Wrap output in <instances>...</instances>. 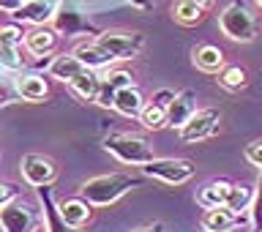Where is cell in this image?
<instances>
[{
  "mask_svg": "<svg viewBox=\"0 0 262 232\" xmlns=\"http://www.w3.org/2000/svg\"><path fill=\"white\" fill-rule=\"evenodd\" d=\"M142 107H145V96H142V90L134 88V85L120 88L118 93H115V104H112V110H115V112H120L123 118H139Z\"/></svg>",
  "mask_w": 262,
  "mask_h": 232,
  "instance_id": "obj_14",
  "label": "cell"
},
{
  "mask_svg": "<svg viewBox=\"0 0 262 232\" xmlns=\"http://www.w3.org/2000/svg\"><path fill=\"white\" fill-rule=\"evenodd\" d=\"M52 22H55V30H57V33H60V30H66V33L88 30V22H82L79 14H74V11H60V14H55Z\"/></svg>",
  "mask_w": 262,
  "mask_h": 232,
  "instance_id": "obj_25",
  "label": "cell"
},
{
  "mask_svg": "<svg viewBox=\"0 0 262 232\" xmlns=\"http://www.w3.org/2000/svg\"><path fill=\"white\" fill-rule=\"evenodd\" d=\"M74 55L82 60V66H85V69H93V71H96V69H110V63H115L112 57L96 44V41H85V44H79L77 49H74Z\"/></svg>",
  "mask_w": 262,
  "mask_h": 232,
  "instance_id": "obj_19",
  "label": "cell"
},
{
  "mask_svg": "<svg viewBox=\"0 0 262 232\" xmlns=\"http://www.w3.org/2000/svg\"><path fill=\"white\" fill-rule=\"evenodd\" d=\"M191 3H200V6H205V8H208V6L213 3V0H191Z\"/></svg>",
  "mask_w": 262,
  "mask_h": 232,
  "instance_id": "obj_35",
  "label": "cell"
},
{
  "mask_svg": "<svg viewBox=\"0 0 262 232\" xmlns=\"http://www.w3.org/2000/svg\"><path fill=\"white\" fill-rule=\"evenodd\" d=\"M16 197H19V188H16L14 183H0V208H3V205H8V202H14Z\"/></svg>",
  "mask_w": 262,
  "mask_h": 232,
  "instance_id": "obj_31",
  "label": "cell"
},
{
  "mask_svg": "<svg viewBox=\"0 0 262 232\" xmlns=\"http://www.w3.org/2000/svg\"><path fill=\"white\" fill-rule=\"evenodd\" d=\"M139 123L147 129V131H159L167 126V107H159L153 101H147L142 107V112H139Z\"/></svg>",
  "mask_w": 262,
  "mask_h": 232,
  "instance_id": "obj_24",
  "label": "cell"
},
{
  "mask_svg": "<svg viewBox=\"0 0 262 232\" xmlns=\"http://www.w3.org/2000/svg\"><path fill=\"white\" fill-rule=\"evenodd\" d=\"M229 232H232V229H229Z\"/></svg>",
  "mask_w": 262,
  "mask_h": 232,
  "instance_id": "obj_39",
  "label": "cell"
},
{
  "mask_svg": "<svg viewBox=\"0 0 262 232\" xmlns=\"http://www.w3.org/2000/svg\"><path fill=\"white\" fill-rule=\"evenodd\" d=\"M22 44L33 57H49L57 47V30L49 28V25H36L33 30L25 33Z\"/></svg>",
  "mask_w": 262,
  "mask_h": 232,
  "instance_id": "obj_9",
  "label": "cell"
},
{
  "mask_svg": "<svg viewBox=\"0 0 262 232\" xmlns=\"http://www.w3.org/2000/svg\"><path fill=\"white\" fill-rule=\"evenodd\" d=\"M14 22H22V25H49L55 16V8L49 0H30V3H22L16 11L11 14Z\"/></svg>",
  "mask_w": 262,
  "mask_h": 232,
  "instance_id": "obj_12",
  "label": "cell"
},
{
  "mask_svg": "<svg viewBox=\"0 0 262 232\" xmlns=\"http://www.w3.org/2000/svg\"><path fill=\"white\" fill-rule=\"evenodd\" d=\"M254 3H257V6H262V0H254Z\"/></svg>",
  "mask_w": 262,
  "mask_h": 232,
  "instance_id": "obj_37",
  "label": "cell"
},
{
  "mask_svg": "<svg viewBox=\"0 0 262 232\" xmlns=\"http://www.w3.org/2000/svg\"><path fill=\"white\" fill-rule=\"evenodd\" d=\"M38 224H41L38 210L30 202H22L19 197L0 208V229L3 232H36Z\"/></svg>",
  "mask_w": 262,
  "mask_h": 232,
  "instance_id": "obj_6",
  "label": "cell"
},
{
  "mask_svg": "<svg viewBox=\"0 0 262 232\" xmlns=\"http://www.w3.org/2000/svg\"><path fill=\"white\" fill-rule=\"evenodd\" d=\"M19 172L28 186L41 188V186H49L57 178V164L44 153H25L19 161Z\"/></svg>",
  "mask_w": 262,
  "mask_h": 232,
  "instance_id": "obj_8",
  "label": "cell"
},
{
  "mask_svg": "<svg viewBox=\"0 0 262 232\" xmlns=\"http://www.w3.org/2000/svg\"><path fill=\"white\" fill-rule=\"evenodd\" d=\"M69 88L77 93L82 101H96L98 96V88H101V77L93 71V69H82L77 77L69 82Z\"/></svg>",
  "mask_w": 262,
  "mask_h": 232,
  "instance_id": "obj_18",
  "label": "cell"
},
{
  "mask_svg": "<svg viewBox=\"0 0 262 232\" xmlns=\"http://www.w3.org/2000/svg\"><path fill=\"white\" fill-rule=\"evenodd\" d=\"M243 156H246V161H249L251 167H259L262 170V139H254V142L246 145Z\"/></svg>",
  "mask_w": 262,
  "mask_h": 232,
  "instance_id": "obj_30",
  "label": "cell"
},
{
  "mask_svg": "<svg viewBox=\"0 0 262 232\" xmlns=\"http://www.w3.org/2000/svg\"><path fill=\"white\" fill-rule=\"evenodd\" d=\"M106 85H110L112 90H120V88H128V85H134V77H131L128 71H123V69H110L101 77Z\"/></svg>",
  "mask_w": 262,
  "mask_h": 232,
  "instance_id": "obj_28",
  "label": "cell"
},
{
  "mask_svg": "<svg viewBox=\"0 0 262 232\" xmlns=\"http://www.w3.org/2000/svg\"><path fill=\"white\" fill-rule=\"evenodd\" d=\"M19 6H22V0H0V11H6V14H14Z\"/></svg>",
  "mask_w": 262,
  "mask_h": 232,
  "instance_id": "obj_33",
  "label": "cell"
},
{
  "mask_svg": "<svg viewBox=\"0 0 262 232\" xmlns=\"http://www.w3.org/2000/svg\"><path fill=\"white\" fill-rule=\"evenodd\" d=\"M0 66L8 71H22L25 69V60L19 55V47H8V44H0Z\"/></svg>",
  "mask_w": 262,
  "mask_h": 232,
  "instance_id": "obj_26",
  "label": "cell"
},
{
  "mask_svg": "<svg viewBox=\"0 0 262 232\" xmlns=\"http://www.w3.org/2000/svg\"><path fill=\"white\" fill-rule=\"evenodd\" d=\"M216 79L224 90H229V93H237V90L249 88V74H246L243 66H224Z\"/></svg>",
  "mask_w": 262,
  "mask_h": 232,
  "instance_id": "obj_23",
  "label": "cell"
},
{
  "mask_svg": "<svg viewBox=\"0 0 262 232\" xmlns=\"http://www.w3.org/2000/svg\"><path fill=\"white\" fill-rule=\"evenodd\" d=\"M229 180L224 178H216V180H208V183H202L196 188V202L202 205V208H219V205L227 202V194H229Z\"/></svg>",
  "mask_w": 262,
  "mask_h": 232,
  "instance_id": "obj_15",
  "label": "cell"
},
{
  "mask_svg": "<svg viewBox=\"0 0 262 232\" xmlns=\"http://www.w3.org/2000/svg\"><path fill=\"white\" fill-rule=\"evenodd\" d=\"M134 183L137 180L131 175H126V172H106V175L88 178L85 183L79 186V197L85 202H90L93 208H110V205L118 202Z\"/></svg>",
  "mask_w": 262,
  "mask_h": 232,
  "instance_id": "obj_1",
  "label": "cell"
},
{
  "mask_svg": "<svg viewBox=\"0 0 262 232\" xmlns=\"http://www.w3.org/2000/svg\"><path fill=\"white\" fill-rule=\"evenodd\" d=\"M142 175L156 178L167 186H180L194 178V164L188 159H153L142 164Z\"/></svg>",
  "mask_w": 262,
  "mask_h": 232,
  "instance_id": "obj_5",
  "label": "cell"
},
{
  "mask_svg": "<svg viewBox=\"0 0 262 232\" xmlns=\"http://www.w3.org/2000/svg\"><path fill=\"white\" fill-rule=\"evenodd\" d=\"M172 19L191 28V25H200L205 19V6L191 3V0H175L172 3Z\"/></svg>",
  "mask_w": 262,
  "mask_h": 232,
  "instance_id": "obj_21",
  "label": "cell"
},
{
  "mask_svg": "<svg viewBox=\"0 0 262 232\" xmlns=\"http://www.w3.org/2000/svg\"><path fill=\"white\" fill-rule=\"evenodd\" d=\"M104 151L115 156L120 164H131V167H142V164L153 161V145L145 137L131 134V131H120V134H110L104 139Z\"/></svg>",
  "mask_w": 262,
  "mask_h": 232,
  "instance_id": "obj_2",
  "label": "cell"
},
{
  "mask_svg": "<svg viewBox=\"0 0 262 232\" xmlns=\"http://www.w3.org/2000/svg\"><path fill=\"white\" fill-rule=\"evenodd\" d=\"M219 126H221L219 110H213V107L194 110V115L186 120V126L180 129V139L183 142H202V139H210L213 134H219Z\"/></svg>",
  "mask_w": 262,
  "mask_h": 232,
  "instance_id": "obj_7",
  "label": "cell"
},
{
  "mask_svg": "<svg viewBox=\"0 0 262 232\" xmlns=\"http://www.w3.org/2000/svg\"><path fill=\"white\" fill-rule=\"evenodd\" d=\"M196 110V93L194 90H180V93H175V98L167 104V126L169 129H183L186 120L194 115Z\"/></svg>",
  "mask_w": 262,
  "mask_h": 232,
  "instance_id": "obj_11",
  "label": "cell"
},
{
  "mask_svg": "<svg viewBox=\"0 0 262 232\" xmlns=\"http://www.w3.org/2000/svg\"><path fill=\"white\" fill-rule=\"evenodd\" d=\"M25 38V33L19 25H6V28H0V44H8V47H19Z\"/></svg>",
  "mask_w": 262,
  "mask_h": 232,
  "instance_id": "obj_29",
  "label": "cell"
},
{
  "mask_svg": "<svg viewBox=\"0 0 262 232\" xmlns=\"http://www.w3.org/2000/svg\"><path fill=\"white\" fill-rule=\"evenodd\" d=\"M251 200H254V188H251L249 183H232V186H229V194H227L224 208L241 216L243 210L251 208Z\"/></svg>",
  "mask_w": 262,
  "mask_h": 232,
  "instance_id": "obj_22",
  "label": "cell"
},
{
  "mask_svg": "<svg viewBox=\"0 0 262 232\" xmlns=\"http://www.w3.org/2000/svg\"><path fill=\"white\" fill-rule=\"evenodd\" d=\"M96 44L112 60H131L145 49V36L139 30H104L96 36Z\"/></svg>",
  "mask_w": 262,
  "mask_h": 232,
  "instance_id": "obj_4",
  "label": "cell"
},
{
  "mask_svg": "<svg viewBox=\"0 0 262 232\" xmlns=\"http://www.w3.org/2000/svg\"><path fill=\"white\" fill-rule=\"evenodd\" d=\"M134 232H164V227H161V224H147V227H139V229H134Z\"/></svg>",
  "mask_w": 262,
  "mask_h": 232,
  "instance_id": "obj_34",
  "label": "cell"
},
{
  "mask_svg": "<svg viewBox=\"0 0 262 232\" xmlns=\"http://www.w3.org/2000/svg\"><path fill=\"white\" fill-rule=\"evenodd\" d=\"M16 93H19L25 101H44L49 96V82L41 77V74H22L16 79Z\"/></svg>",
  "mask_w": 262,
  "mask_h": 232,
  "instance_id": "obj_17",
  "label": "cell"
},
{
  "mask_svg": "<svg viewBox=\"0 0 262 232\" xmlns=\"http://www.w3.org/2000/svg\"><path fill=\"white\" fill-rule=\"evenodd\" d=\"M82 69H85V66H82V60L74 52L71 55H57V57H52V63H49V74H52L55 79L66 82V85H69Z\"/></svg>",
  "mask_w": 262,
  "mask_h": 232,
  "instance_id": "obj_20",
  "label": "cell"
},
{
  "mask_svg": "<svg viewBox=\"0 0 262 232\" xmlns=\"http://www.w3.org/2000/svg\"><path fill=\"white\" fill-rule=\"evenodd\" d=\"M22 3H30V0H22Z\"/></svg>",
  "mask_w": 262,
  "mask_h": 232,
  "instance_id": "obj_38",
  "label": "cell"
},
{
  "mask_svg": "<svg viewBox=\"0 0 262 232\" xmlns=\"http://www.w3.org/2000/svg\"><path fill=\"white\" fill-rule=\"evenodd\" d=\"M172 98H175V93L172 90H159V93L153 96V104H159V107H167Z\"/></svg>",
  "mask_w": 262,
  "mask_h": 232,
  "instance_id": "obj_32",
  "label": "cell"
},
{
  "mask_svg": "<svg viewBox=\"0 0 262 232\" xmlns=\"http://www.w3.org/2000/svg\"><path fill=\"white\" fill-rule=\"evenodd\" d=\"M191 57H194V66L205 74H219L221 69H224V52H221L219 47H213V44L194 47Z\"/></svg>",
  "mask_w": 262,
  "mask_h": 232,
  "instance_id": "obj_16",
  "label": "cell"
},
{
  "mask_svg": "<svg viewBox=\"0 0 262 232\" xmlns=\"http://www.w3.org/2000/svg\"><path fill=\"white\" fill-rule=\"evenodd\" d=\"M57 216L69 229H82L93 219V205L85 202L82 197H71V200H63L57 205Z\"/></svg>",
  "mask_w": 262,
  "mask_h": 232,
  "instance_id": "obj_10",
  "label": "cell"
},
{
  "mask_svg": "<svg viewBox=\"0 0 262 232\" xmlns=\"http://www.w3.org/2000/svg\"><path fill=\"white\" fill-rule=\"evenodd\" d=\"M0 104H3V90H0Z\"/></svg>",
  "mask_w": 262,
  "mask_h": 232,
  "instance_id": "obj_36",
  "label": "cell"
},
{
  "mask_svg": "<svg viewBox=\"0 0 262 232\" xmlns=\"http://www.w3.org/2000/svg\"><path fill=\"white\" fill-rule=\"evenodd\" d=\"M249 224L254 232H262V175L254 186V200H251V210H249Z\"/></svg>",
  "mask_w": 262,
  "mask_h": 232,
  "instance_id": "obj_27",
  "label": "cell"
},
{
  "mask_svg": "<svg viewBox=\"0 0 262 232\" xmlns=\"http://www.w3.org/2000/svg\"><path fill=\"white\" fill-rule=\"evenodd\" d=\"M219 28L229 41H237V44H249V41L257 38V16L251 14L249 6L243 3H229L221 8L219 14Z\"/></svg>",
  "mask_w": 262,
  "mask_h": 232,
  "instance_id": "obj_3",
  "label": "cell"
},
{
  "mask_svg": "<svg viewBox=\"0 0 262 232\" xmlns=\"http://www.w3.org/2000/svg\"><path fill=\"white\" fill-rule=\"evenodd\" d=\"M241 216L232 210H227L224 205H219V208H205V213L200 216V227L202 232H229L241 224Z\"/></svg>",
  "mask_w": 262,
  "mask_h": 232,
  "instance_id": "obj_13",
  "label": "cell"
}]
</instances>
